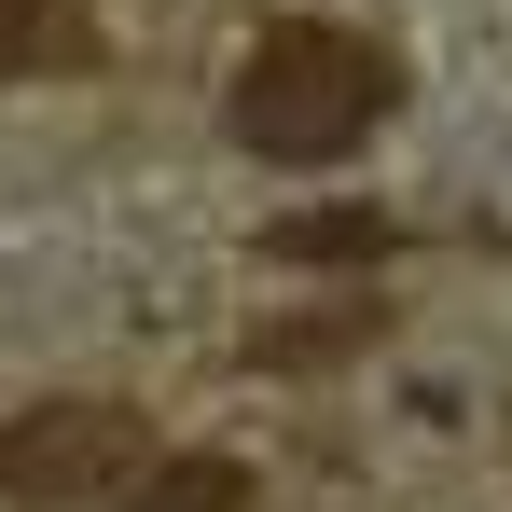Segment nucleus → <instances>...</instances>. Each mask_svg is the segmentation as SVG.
Instances as JSON below:
<instances>
[{
	"mask_svg": "<svg viewBox=\"0 0 512 512\" xmlns=\"http://www.w3.org/2000/svg\"><path fill=\"white\" fill-rule=\"evenodd\" d=\"M388 111H402V56L374 28H333V14H277L222 97L236 153H263V167H346Z\"/></svg>",
	"mask_w": 512,
	"mask_h": 512,
	"instance_id": "nucleus-1",
	"label": "nucleus"
},
{
	"mask_svg": "<svg viewBox=\"0 0 512 512\" xmlns=\"http://www.w3.org/2000/svg\"><path fill=\"white\" fill-rule=\"evenodd\" d=\"M70 70H97L84 0H0V84H70Z\"/></svg>",
	"mask_w": 512,
	"mask_h": 512,
	"instance_id": "nucleus-3",
	"label": "nucleus"
},
{
	"mask_svg": "<svg viewBox=\"0 0 512 512\" xmlns=\"http://www.w3.org/2000/svg\"><path fill=\"white\" fill-rule=\"evenodd\" d=\"M125 512H250V457H153Z\"/></svg>",
	"mask_w": 512,
	"mask_h": 512,
	"instance_id": "nucleus-6",
	"label": "nucleus"
},
{
	"mask_svg": "<svg viewBox=\"0 0 512 512\" xmlns=\"http://www.w3.org/2000/svg\"><path fill=\"white\" fill-rule=\"evenodd\" d=\"M139 471H153L139 402H28V416H0V499H28V512H84L111 485H139Z\"/></svg>",
	"mask_w": 512,
	"mask_h": 512,
	"instance_id": "nucleus-2",
	"label": "nucleus"
},
{
	"mask_svg": "<svg viewBox=\"0 0 512 512\" xmlns=\"http://www.w3.org/2000/svg\"><path fill=\"white\" fill-rule=\"evenodd\" d=\"M263 250L305 263V277H360L374 250H402V222H388V208H305V222H277Z\"/></svg>",
	"mask_w": 512,
	"mask_h": 512,
	"instance_id": "nucleus-5",
	"label": "nucleus"
},
{
	"mask_svg": "<svg viewBox=\"0 0 512 512\" xmlns=\"http://www.w3.org/2000/svg\"><path fill=\"white\" fill-rule=\"evenodd\" d=\"M374 333H388V305L360 291V305H319V319H277V333H250V374H333V360H360Z\"/></svg>",
	"mask_w": 512,
	"mask_h": 512,
	"instance_id": "nucleus-4",
	"label": "nucleus"
}]
</instances>
